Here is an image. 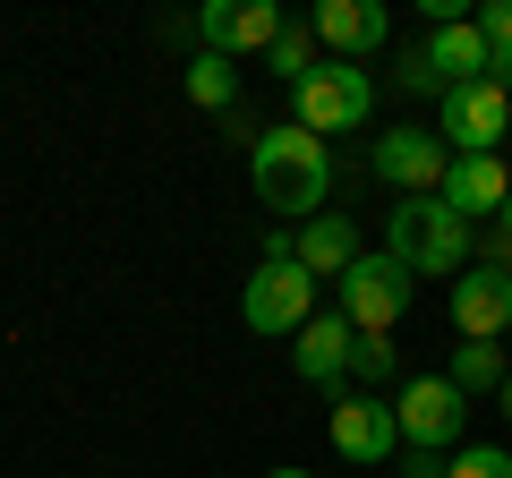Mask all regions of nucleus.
<instances>
[{"label":"nucleus","mask_w":512,"mask_h":478,"mask_svg":"<svg viewBox=\"0 0 512 478\" xmlns=\"http://www.w3.org/2000/svg\"><path fill=\"white\" fill-rule=\"evenodd\" d=\"M248 171H256V205H265V214L316 222V214H325V188H333V146L308 137L299 120H291V129H256Z\"/></svg>","instance_id":"f257e3e1"},{"label":"nucleus","mask_w":512,"mask_h":478,"mask_svg":"<svg viewBox=\"0 0 512 478\" xmlns=\"http://www.w3.org/2000/svg\"><path fill=\"white\" fill-rule=\"evenodd\" d=\"M384 257L402 265L410 282H419V274H461V265H470V222H461L444 197H402V205H393Z\"/></svg>","instance_id":"f03ea898"},{"label":"nucleus","mask_w":512,"mask_h":478,"mask_svg":"<svg viewBox=\"0 0 512 478\" xmlns=\"http://www.w3.org/2000/svg\"><path fill=\"white\" fill-rule=\"evenodd\" d=\"M291 103H299V129H308V137H342V129H367L376 77L350 69V60H316V69L291 86Z\"/></svg>","instance_id":"7ed1b4c3"},{"label":"nucleus","mask_w":512,"mask_h":478,"mask_svg":"<svg viewBox=\"0 0 512 478\" xmlns=\"http://www.w3.org/2000/svg\"><path fill=\"white\" fill-rule=\"evenodd\" d=\"M410 291H419V282H410L402 265L384 257V248H376V257L359 248V265L333 282V308L350 316V333H393V325L410 316Z\"/></svg>","instance_id":"20e7f679"},{"label":"nucleus","mask_w":512,"mask_h":478,"mask_svg":"<svg viewBox=\"0 0 512 478\" xmlns=\"http://www.w3.org/2000/svg\"><path fill=\"white\" fill-rule=\"evenodd\" d=\"M239 316H248V333H299L316 316V274H299V257H256Z\"/></svg>","instance_id":"39448f33"},{"label":"nucleus","mask_w":512,"mask_h":478,"mask_svg":"<svg viewBox=\"0 0 512 478\" xmlns=\"http://www.w3.org/2000/svg\"><path fill=\"white\" fill-rule=\"evenodd\" d=\"M384 402H393V427H402V444L410 453H453L461 444V385L453 376H410L402 393H384Z\"/></svg>","instance_id":"423d86ee"},{"label":"nucleus","mask_w":512,"mask_h":478,"mask_svg":"<svg viewBox=\"0 0 512 478\" xmlns=\"http://www.w3.org/2000/svg\"><path fill=\"white\" fill-rule=\"evenodd\" d=\"M436 103H444V120H436L444 154H495V146H504V129H512V94L495 86V77H478V86H444Z\"/></svg>","instance_id":"0eeeda50"},{"label":"nucleus","mask_w":512,"mask_h":478,"mask_svg":"<svg viewBox=\"0 0 512 478\" xmlns=\"http://www.w3.org/2000/svg\"><path fill=\"white\" fill-rule=\"evenodd\" d=\"M282 26H291V18H282L274 0H205V9H197V43H205L214 60H239V52L265 60Z\"/></svg>","instance_id":"6e6552de"},{"label":"nucleus","mask_w":512,"mask_h":478,"mask_svg":"<svg viewBox=\"0 0 512 478\" xmlns=\"http://www.w3.org/2000/svg\"><path fill=\"white\" fill-rule=\"evenodd\" d=\"M308 35H316V52H342L350 69H359L367 52H384L393 9H384V0H316V9H308Z\"/></svg>","instance_id":"1a4fd4ad"},{"label":"nucleus","mask_w":512,"mask_h":478,"mask_svg":"<svg viewBox=\"0 0 512 478\" xmlns=\"http://www.w3.org/2000/svg\"><path fill=\"white\" fill-rule=\"evenodd\" d=\"M367 163H376L384 188H402V197H436L453 154H444L436 129H393V137H376V154H367Z\"/></svg>","instance_id":"9d476101"},{"label":"nucleus","mask_w":512,"mask_h":478,"mask_svg":"<svg viewBox=\"0 0 512 478\" xmlns=\"http://www.w3.org/2000/svg\"><path fill=\"white\" fill-rule=\"evenodd\" d=\"M393 444H402V427H393V402L384 393H342L333 402V453L342 461L376 470V461H393Z\"/></svg>","instance_id":"9b49d317"},{"label":"nucleus","mask_w":512,"mask_h":478,"mask_svg":"<svg viewBox=\"0 0 512 478\" xmlns=\"http://www.w3.org/2000/svg\"><path fill=\"white\" fill-rule=\"evenodd\" d=\"M453 325H461V342H504L512 333V282L495 265H461L453 274Z\"/></svg>","instance_id":"f8f14e48"},{"label":"nucleus","mask_w":512,"mask_h":478,"mask_svg":"<svg viewBox=\"0 0 512 478\" xmlns=\"http://www.w3.org/2000/svg\"><path fill=\"white\" fill-rule=\"evenodd\" d=\"M444 205H453L461 222H487V214H504V197H512V171H504V154H453L444 163V188H436Z\"/></svg>","instance_id":"ddd939ff"},{"label":"nucleus","mask_w":512,"mask_h":478,"mask_svg":"<svg viewBox=\"0 0 512 478\" xmlns=\"http://www.w3.org/2000/svg\"><path fill=\"white\" fill-rule=\"evenodd\" d=\"M350 342H359V333H350V316L342 308H325V316H308V325H299L291 333V368L299 376H308V385H342V376H350Z\"/></svg>","instance_id":"4468645a"},{"label":"nucleus","mask_w":512,"mask_h":478,"mask_svg":"<svg viewBox=\"0 0 512 478\" xmlns=\"http://www.w3.org/2000/svg\"><path fill=\"white\" fill-rule=\"evenodd\" d=\"M291 257H299V274H333V282H342L350 265H359V231H350V214L299 222V231H291Z\"/></svg>","instance_id":"2eb2a0df"},{"label":"nucleus","mask_w":512,"mask_h":478,"mask_svg":"<svg viewBox=\"0 0 512 478\" xmlns=\"http://www.w3.org/2000/svg\"><path fill=\"white\" fill-rule=\"evenodd\" d=\"M427 69H436V86H478L487 77V35H478V18H453L427 35Z\"/></svg>","instance_id":"dca6fc26"},{"label":"nucleus","mask_w":512,"mask_h":478,"mask_svg":"<svg viewBox=\"0 0 512 478\" xmlns=\"http://www.w3.org/2000/svg\"><path fill=\"white\" fill-rule=\"evenodd\" d=\"M444 376H453V385H461V402H470V393H495V385H504V376H512V359H504V342H461Z\"/></svg>","instance_id":"f3484780"},{"label":"nucleus","mask_w":512,"mask_h":478,"mask_svg":"<svg viewBox=\"0 0 512 478\" xmlns=\"http://www.w3.org/2000/svg\"><path fill=\"white\" fill-rule=\"evenodd\" d=\"M231 94H239V69H231V60H214V52L188 60V103H197V111H231Z\"/></svg>","instance_id":"a211bd4d"},{"label":"nucleus","mask_w":512,"mask_h":478,"mask_svg":"<svg viewBox=\"0 0 512 478\" xmlns=\"http://www.w3.org/2000/svg\"><path fill=\"white\" fill-rule=\"evenodd\" d=\"M265 69H274L282 86H299V77L316 69V35H308V18H299V26H282V35H274V52H265Z\"/></svg>","instance_id":"6ab92c4d"},{"label":"nucleus","mask_w":512,"mask_h":478,"mask_svg":"<svg viewBox=\"0 0 512 478\" xmlns=\"http://www.w3.org/2000/svg\"><path fill=\"white\" fill-rule=\"evenodd\" d=\"M444 478H512V453L504 444H461V453L444 461Z\"/></svg>","instance_id":"aec40b11"},{"label":"nucleus","mask_w":512,"mask_h":478,"mask_svg":"<svg viewBox=\"0 0 512 478\" xmlns=\"http://www.w3.org/2000/svg\"><path fill=\"white\" fill-rule=\"evenodd\" d=\"M350 376L384 385V376H393V333H359V342H350Z\"/></svg>","instance_id":"412c9836"},{"label":"nucleus","mask_w":512,"mask_h":478,"mask_svg":"<svg viewBox=\"0 0 512 478\" xmlns=\"http://www.w3.org/2000/svg\"><path fill=\"white\" fill-rule=\"evenodd\" d=\"M393 77H402L410 94H444V86H436V69H427V43H402V52H393Z\"/></svg>","instance_id":"4be33fe9"},{"label":"nucleus","mask_w":512,"mask_h":478,"mask_svg":"<svg viewBox=\"0 0 512 478\" xmlns=\"http://www.w3.org/2000/svg\"><path fill=\"white\" fill-rule=\"evenodd\" d=\"M478 35H487V52H504L512 43V0H487V9H478Z\"/></svg>","instance_id":"5701e85b"},{"label":"nucleus","mask_w":512,"mask_h":478,"mask_svg":"<svg viewBox=\"0 0 512 478\" xmlns=\"http://www.w3.org/2000/svg\"><path fill=\"white\" fill-rule=\"evenodd\" d=\"M402 478H444V453H410L402 444Z\"/></svg>","instance_id":"b1692460"},{"label":"nucleus","mask_w":512,"mask_h":478,"mask_svg":"<svg viewBox=\"0 0 512 478\" xmlns=\"http://www.w3.org/2000/svg\"><path fill=\"white\" fill-rule=\"evenodd\" d=\"M495 410H504V419H512V376H504V385H495Z\"/></svg>","instance_id":"393cba45"},{"label":"nucleus","mask_w":512,"mask_h":478,"mask_svg":"<svg viewBox=\"0 0 512 478\" xmlns=\"http://www.w3.org/2000/svg\"><path fill=\"white\" fill-rule=\"evenodd\" d=\"M495 239H512V197H504V214H495Z\"/></svg>","instance_id":"a878e982"},{"label":"nucleus","mask_w":512,"mask_h":478,"mask_svg":"<svg viewBox=\"0 0 512 478\" xmlns=\"http://www.w3.org/2000/svg\"><path fill=\"white\" fill-rule=\"evenodd\" d=\"M265 478H308V470H265Z\"/></svg>","instance_id":"bb28decb"}]
</instances>
